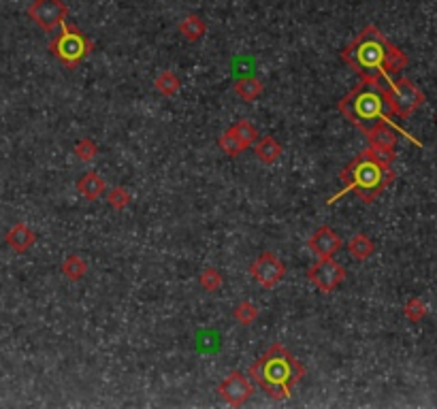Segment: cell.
<instances>
[{
	"label": "cell",
	"instance_id": "obj_3",
	"mask_svg": "<svg viewBox=\"0 0 437 409\" xmlns=\"http://www.w3.org/2000/svg\"><path fill=\"white\" fill-rule=\"evenodd\" d=\"M344 190L337 192L335 197H331L329 205H333L335 201L344 199L348 192H354L365 205L373 203L389 185H393V181L397 179V173L391 169V165L377 160L371 149L367 147L365 152H361L354 160H350L344 167L341 175H339Z\"/></svg>",
	"mask_w": 437,
	"mask_h": 409
},
{
	"label": "cell",
	"instance_id": "obj_4",
	"mask_svg": "<svg viewBox=\"0 0 437 409\" xmlns=\"http://www.w3.org/2000/svg\"><path fill=\"white\" fill-rule=\"evenodd\" d=\"M339 111L348 118L359 130L375 124V122H393V113L389 111V102L382 90V79H361L359 86H354L341 100Z\"/></svg>",
	"mask_w": 437,
	"mask_h": 409
},
{
	"label": "cell",
	"instance_id": "obj_25",
	"mask_svg": "<svg viewBox=\"0 0 437 409\" xmlns=\"http://www.w3.org/2000/svg\"><path fill=\"white\" fill-rule=\"evenodd\" d=\"M107 203L109 207H114V209H124L128 207L130 203V194H128V190L124 185H116L112 190H107Z\"/></svg>",
	"mask_w": 437,
	"mask_h": 409
},
{
	"label": "cell",
	"instance_id": "obj_22",
	"mask_svg": "<svg viewBox=\"0 0 437 409\" xmlns=\"http://www.w3.org/2000/svg\"><path fill=\"white\" fill-rule=\"evenodd\" d=\"M217 145H220V149L224 152V154H229V156H241L245 149H248V147H245L239 139H237V136H235V132L231 130V128H226L222 134H220V139H217Z\"/></svg>",
	"mask_w": 437,
	"mask_h": 409
},
{
	"label": "cell",
	"instance_id": "obj_18",
	"mask_svg": "<svg viewBox=\"0 0 437 409\" xmlns=\"http://www.w3.org/2000/svg\"><path fill=\"white\" fill-rule=\"evenodd\" d=\"M262 90H265V84H262L260 79L252 77V75L241 77V79L237 81V84H235V94H237L241 100H245V102L256 100V98L262 94Z\"/></svg>",
	"mask_w": 437,
	"mask_h": 409
},
{
	"label": "cell",
	"instance_id": "obj_12",
	"mask_svg": "<svg viewBox=\"0 0 437 409\" xmlns=\"http://www.w3.org/2000/svg\"><path fill=\"white\" fill-rule=\"evenodd\" d=\"M307 248L318 256V258H326V256H335L341 250V237L329 228V226H320L310 239H307Z\"/></svg>",
	"mask_w": 437,
	"mask_h": 409
},
{
	"label": "cell",
	"instance_id": "obj_17",
	"mask_svg": "<svg viewBox=\"0 0 437 409\" xmlns=\"http://www.w3.org/2000/svg\"><path fill=\"white\" fill-rule=\"evenodd\" d=\"M346 250L352 258L357 260H367L373 252H375V243L365 235V233H357L348 243H346Z\"/></svg>",
	"mask_w": 437,
	"mask_h": 409
},
{
	"label": "cell",
	"instance_id": "obj_20",
	"mask_svg": "<svg viewBox=\"0 0 437 409\" xmlns=\"http://www.w3.org/2000/svg\"><path fill=\"white\" fill-rule=\"evenodd\" d=\"M62 273L71 280V282H77L81 278H86V273H88V262L77 256V254H71L69 258H64L62 262Z\"/></svg>",
	"mask_w": 437,
	"mask_h": 409
},
{
	"label": "cell",
	"instance_id": "obj_7",
	"mask_svg": "<svg viewBox=\"0 0 437 409\" xmlns=\"http://www.w3.org/2000/svg\"><path fill=\"white\" fill-rule=\"evenodd\" d=\"M346 266L333 260V256L318 258L310 271H307V280L320 290V292H333L337 286L346 282Z\"/></svg>",
	"mask_w": 437,
	"mask_h": 409
},
{
	"label": "cell",
	"instance_id": "obj_11",
	"mask_svg": "<svg viewBox=\"0 0 437 409\" xmlns=\"http://www.w3.org/2000/svg\"><path fill=\"white\" fill-rule=\"evenodd\" d=\"M367 141H369V147H375V149H395L397 145V134H405L409 141H414L416 145H420L412 134H407L399 124H389V122H375L367 128L361 130Z\"/></svg>",
	"mask_w": 437,
	"mask_h": 409
},
{
	"label": "cell",
	"instance_id": "obj_28",
	"mask_svg": "<svg viewBox=\"0 0 437 409\" xmlns=\"http://www.w3.org/2000/svg\"><path fill=\"white\" fill-rule=\"evenodd\" d=\"M435 122H437V116H435Z\"/></svg>",
	"mask_w": 437,
	"mask_h": 409
},
{
	"label": "cell",
	"instance_id": "obj_5",
	"mask_svg": "<svg viewBox=\"0 0 437 409\" xmlns=\"http://www.w3.org/2000/svg\"><path fill=\"white\" fill-rule=\"evenodd\" d=\"M92 51H94V41L81 33L75 24L69 21L60 24V33L49 43V53H53V58L69 71L77 69Z\"/></svg>",
	"mask_w": 437,
	"mask_h": 409
},
{
	"label": "cell",
	"instance_id": "obj_13",
	"mask_svg": "<svg viewBox=\"0 0 437 409\" xmlns=\"http://www.w3.org/2000/svg\"><path fill=\"white\" fill-rule=\"evenodd\" d=\"M5 241L15 254H26L37 243V235L28 224L17 222L15 226L9 228V233L5 235Z\"/></svg>",
	"mask_w": 437,
	"mask_h": 409
},
{
	"label": "cell",
	"instance_id": "obj_16",
	"mask_svg": "<svg viewBox=\"0 0 437 409\" xmlns=\"http://www.w3.org/2000/svg\"><path fill=\"white\" fill-rule=\"evenodd\" d=\"M254 152L262 165H273V162H278L282 156V145L278 143V139H273V136L267 134V136H258V141L254 143Z\"/></svg>",
	"mask_w": 437,
	"mask_h": 409
},
{
	"label": "cell",
	"instance_id": "obj_6",
	"mask_svg": "<svg viewBox=\"0 0 437 409\" xmlns=\"http://www.w3.org/2000/svg\"><path fill=\"white\" fill-rule=\"evenodd\" d=\"M382 90H384L386 102H389V111L401 120L409 118L420 104L425 102L422 90L405 77H389L382 79Z\"/></svg>",
	"mask_w": 437,
	"mask_h": 409
},
{
	"label": "cell",
	"instance_id": "obj_24",
	"mask_svg": "<svg viewBox=\"0 0 437 409\" xmlns=\"http://www.w3.org/2000/svg\"><path fill=\"white\" fill-rule=\"evenodd\" d=\"M233 318H235L239 324L248 326V324H252V322L258 320V307H256L252 301H241V303H237V307L233 309Z\"/></svg>",
	"mask_w": 437,
	"mask_h": 409
},
{
	"label": "cell",
	"instance_id": "obj_26",
	"mask_svg": "<svg viewBox=\"0 0 437 409\" xmlns=\"http://www.w3.org/2000/svg\"><path fill=\"white\" fill-rule=\"evenodd\" d=\"M73 154H75L77 160H81V162H92V160L96 158V154H98V147H96V143H94L92 139H81V141L75 145Z\"/></svg>",
	"mask_w": 437,
	"mask_h": 409
},
{
	"label": "cell",
	"instance_id": "obj_21",
	"mask_svg": "<svg viewBox=\"0 0 437 409\" xmlns=\"http://www.w3.org/2000/svg\"><path fill=\"white\" fill-rule=\"evenodd\" d=\"M231 130L235 132V136L245 147H250V145H254L258 141V130H256V126L250 120H239L237 124L231 126Z\"/></svg>",
	"mask_w": 437,
	"mask_h": 409
},
{
	"label": "cell",
	"instance_id": "obj_1",
	"mask_svg": "<svg viewBox=\"0 0 437 409\" xmlns=\"http://www.w3.org/2000/svg\"><path fill=\"white\" fill-rule=\"evenodd\" d=\"M341 60L359 73L361 79H389L397 77L409 64L405 51L382 35L375 26L354 37L341 51Z\"/></svg>",
	"mask_w": 437,
	"mask_h": 409
},
{
	"label": "cell",
	"instance_id": "obj_9",
	"mask_svg": "<svg viewBox=\"0 0 437 409\" xmlns=\"http://www.w3.org/2000/svg\"><path fill=\"white\" fill-rule=\"evenodd\" d=\"M250 275L262 286V288H276L282 280H284V275H286V266H284V262L276 256V254H271V252H265V254H260L254 262H252V266H250Z\"/></svg>",
	"mask_w": 437,
	"mask_h": 409
},
{
	"label": "cell",
	"instance_id": "obj_15",
	"mask_svg": "<svg viewBox=\"0 0 437 409\" xmlns=\"http://www.w3.org/2000/svg\"><path fill=\"white\" fill-rule=\"evenodd\" d=\"M177 30H179V35H181L188 43H197V41H201V39L205 37V33H207V24H205V19H203L201 15L190 13V15H186V17L179 21Z\"/></svg>",
	"mask_w": 437,
	"mask_h": 409
},
{
	"label": "cell",
	"instance_id": "obj_27",
	"mask_svg": "<svg viewBox=\"0 0 437 409\" xmlns=\"http://www.w3.org/2000/svg\"><path fill=\"white\" fill-rule=\"evenodd\" d=\"M403 313L409 322H420L427 316V305L420 301V298H409L403 307Z\"/></svg>",
	"mask_w": 437,
	"mask_h": 409
},
{
	"label": "cell",
	"instance_id": "obj_10",
	"mask_svg": "<svg viewBox=\"0 0 437 409\" xmlns=\"http://www.w3.org/2000/svg\"><path fill=\"white\" fill-rule=\"evenodd\" d=\"M217 394H220L224 399V403H229L231 407H241L252 399L254 384L245 373L235 371L222 381L220 386H217Z\"/></svg>",
	"mask_w": 437,
	"mask_h": 409
},
{
	"label": "cell",
	"instance_id": "obj_8",
	"mask_svg": "<svg viewBox=\"0 0 437 409\" xmlns=\"http://www.w3.org/2000/svg\"><path fill=\"white\" fill-rule=\"evenodd\" d=\"M28 17L43 28L45 33H53L60 28V24L69 17V7L64 0H33L28 7Z\"/></svg>",
	"mask_w": 437,
	"mask_h": 409
},
{
	"label": "cell",
	"instance_id": "obj_19",
	"mask_svg": "<svg viewBox=\"0 0 437 409\" xmlns=\"http://www.w3.org/2000/svg\"><path fill=\"white\" fill-rule=\"evenodd\" d=\"M154 88L158 90L160 96H165V98H171L179 92L181 88V81L179 77L173 73V71H162L156 79H154Z\"/></svg>",
	"mask_w": 437,
	"mask_h": 409
},
{
	"label": "cell",
	"instance_id": "obj_14",
	"mask_svg": "<svg viewBox=\"0 0 437 409\" xmlns=\"http://www.w3.org/2000/svg\"><path fill=\"white\" fill-rule=\"evenodd\" d=\"M77 192L84 197L86 201L94 203V201H98L107 192V183H105V179L98 173L88 171L86 175L79 177V181H77Z\"/></svg>",
	"mask_w": 437,
	"mask_h": 409
},
{
	"label": "cell",
	"instance_id": "obj_23",
	"mask_svg": "<svg viewBox=\"0 0 437 409\" xmlns=\"http://www.w3.org/2000/svg\"><path fill=\"white\" fill-rule=\"evenodd\" d=\"M199 282H201V288H205L207 292H215L217 288H222L224 278L215 266H205L199 275Z\"/></svg>",
	"mask_w": 437,
	"mask_h": 409
},
{
	"label": "cell",
	"instance_id": "obj_2",
	"mask_svg": "<svg viewBox=\"0 0 437 409\" xmlns=\"http://www.w3.org/2000/svg\"><path fill=\"white\" fill-rule=\"evenodd\" d=\"M248 375L269 394L271 401H286L298 381L305 377V367L282 345L273 343L250 367Z\"/></svg>",
	"mask_w": 437,
	"mask_h": 409
}]
</instances>
